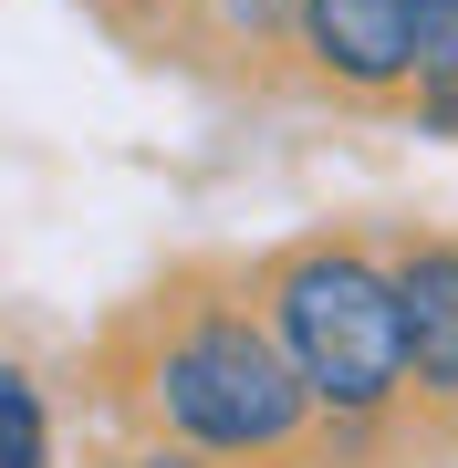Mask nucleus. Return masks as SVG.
<instances>
[{
  "label": "nucleus",
  "mask_w": 458,
  "mask_h": 468,
  "mask_svg": "<svg viewBox=\"0 0 458 468\" xmlns=\"http://www.w3.org/2000/svg\"><path fill=\"white\" fill-rule=\"evenodd\" d=\"M0 417H11V468H52V427H42V375L11 365L0 375Z\"/></svg>",
  "instance_id": "39448f33"
},
{
  "label": "nucleus",
  "mask_w": 458,
  "mask_h": 468,
  "mask_svg": "<svg viewBox=\"0 0 458 468\" xmlns=\"http://www.w3.org/2000/svg\"><path fill=\"white\" fill-rule=\"evenodd\" d=\"M125 468H219V458H198V448H167V437H146Z\"/></svg>",
  "instance_id": "0eeeda50"
},
{
  "label": "nucleus",
  "mask_w": 458,
  "mask_h": 468,
  "mask_svg": "<svg viewBox=\"0 0 458 468\" xmlns=\"http://www.w3.org/2000/svg\"><path fill=\"white\" fill-rule=\"evenodd\" d=\"M292 52L323 94L396 104V94H417V0H303Z\"/></svg>",
  "instance_id": "7ed1b4c3"
},
{
  "label": "nucleus",
  "mask_w": 458,
  "mask_h": 468,
  "mask_svg": "<svg viewBox=\"0 0 458 468\" xmlns=\"http://www.w3.org/2000/svg\"><path fill=\"white\" fill-rule=\"evenodd\" d=\"M250 282H261V313H272L292 375H303L313 406H323V437H375V427H396L417 406L396 261H375L355 229L282 239Z\"/></svg>",
  "instance_id": "f03ea898"
},
{
  "label": "nucleus",
  "mask_w": 458,
  "mask_h": 468,
  "mask_svg": "<svg viewBox=\"0 0 458 468\" xmlns=\"http://www.w3.org/2000/svg\"><path fill=\"white\" fill-rule=\"evenodd\" d=\"M396 302H407L417 417H427V427H458V239H448V229L396 239Z\"/></svg>",
  "instance_id": "20e7f679"
},
{
  "label": "nucleus",
  "mask_w": 458,
  "mask_h": 468,
  "mask_svg": "<svg viewBox=\"0 0 458 468\" xmlns=\"http://www.w3.org/2000/svg\"><path fill=\"white\" fill-rule=\"evenodd\" d=\"M115 406L167 448L219 468H292L313 448L323 406L261 313V282H167L115 334Z\"/></svg>",
  "instance_id": "f257e3e1"
},
{
  "label": "nucleus",
  "mask_w": 458,
  "mask_h": 468,
  "mask_svg": "<svg viewBox=\"0 0 458 468\" xmlns=\"http://www.w3.org/2000/svg\"><path fill=\"white\" fill-rule=\"evenodd\" d=\"M208 11H219V32H229V42H250V52H261V42H282V32H292V11H303V0H208Z\"/></svg>",
  "instance_id": "423d86ee"
},
{
  "label": "nucleus",
  "mask_w": 458,
  "mask_h": 468,
  "mask_svg": "<svg viewBox=\"0 0 458 468\" xmlns=\"http://www.w3.org/2000/svg\"><path fill=\"white\" fill-rule=\"evenodd\" d=\"M104 468H125V458H104Z\"/></svg>",
  "instance_id": "6e6552de"
}]
</instances>
